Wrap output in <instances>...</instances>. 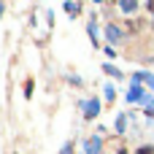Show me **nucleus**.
Segmentation results:
<instances>
[{
	"instance_id": "9d476101",
	"label": "nucleus",
	"mask_w": 154,
	"mask_h": 154,
	"mask_svg": "<svg viewBox=\"0 0 154 154\" xmlns=\"http://www.w3.org/2000/svg\"><path fill=\"white\" fill-rule=\"evenodd\" d=\"M60 154H73V143H65V146H62V152Z\"/></svg>"
},
{
	"instance_id": "0eeeda50",
	"label": "nucleus",
	"mask_w": 154,
	"mask_h": 154,
	"mask_svg": "<svg viewBox=\"0 0 154 154\" xmlns=\"http://www.w3.org/2000/svg\"><path fill=\"white\" fill-rule=\"evenodd\" d=\"M24 95H27V97L32 95V79H27V84H24Z\"/></svg>"
},
{
	"instance_id": "6e6552de",
	"label": "nucleus",
	"mask_w": 154,
	"mask_h": 154,
	"mask_svg": "<svg viewBox=\"0 0 154 154\" xmlns=\"http://www.w3.org/2000/svg\"><path fill=\"white\" fill-rule=\"evenodd\" d=\"M103 70H106V73H111V76H122V73H119V70H116V68H111V65H106V68H103Z\"/></svg>"
},
{
	"instance_id": "423d86ee",
	"label": "nucleus",
	"mask_w": 154,
	"mask_h": 154,
	"mask_svg": "<svg viewBox=\"0 0 154 154\" xmlns=\"http://www.w3.org/2000/svg\"><path fill=\"white\" fill-rule=\"evenodd\" d=\"M127 97H130V100H141V97H143V92H141V87H133Z\"/></svg>"
},
{
	"instance_id": "ddd939ff",
	"label": "nucleus",
	"mask_w": 154,
	"mask_h": 154,
	"mask_svg": "<svg viewBox=\"0 0 154 154\" xmlns=\"http://www.w3.org/2000/svg\"><path fill=\"white\" fill-rule=\"evenodd\" d=\"M0 16H3V3H0Z\"/></svg>"
},
{
	"instance_id": "20e7f679",
	"label": "nucleus",
	"mask_w": 154,
	"mask_h": 154,
	"mask_svg": "<svg viewBox=\"0 0 154 154\" xmlns=\"http://www.w3.org/2000/svg\"><path fill=\"white\" fill-rule=\"evenodd\" d=\"M87 154H100V138H92L87 143Z\"/></svg>"
},
{
	"instance_id": "9b49d317",
	"label": "nucleus",
	"mask_w": 154,
	"mask_h": 154,
	"mask_svg": "<svg viewBox=\"0 0 154 154\" xmlns=\"http://www.w3.org/2000/svg\"><path fill=\"white\" fill-rule=\"evenodd\" d=\"M138 154H154L152 146H143V149H138Z\"/></svg>"
},
{
	"instance_id": "1a4fd4ad",
	"label": "nucleus",
	"mask_w": 154,
	"mask_h": 154,
	"mask_svg": "<svg viewBox=\"0 0 154 154\" xmlns=\"http://www.w3.org/2000/svg\"><path fill=\"white\" fill-rule=\"evenodd\" d=\"M125 122H127V119H125V116H119V119H116V130H119V133H122V130H125Z\"/></svg>"
},
{
	"instance_id": "f03ea898",
	"label": "nucleus",
	"mask_w": 154,
	"mask_h": 154,
	"mask_svg": "<svg viewBox=\"0 0 154 154\" xmlns=\"http://www.w3.org/2000/svg\"><path fill=\"white\" fill-rule=\"evenodd\" d=\"M106 35H108V41H111V43H116V41L122 38V32H119V27H114V24H111V27L106 30Z\"/></svg>"
},
{
	"instance_id": "7ed1b4c3",
	"label": "nucleus",
	"mask_w": 154,
	"mask_h": 154,
	"mask_svg": "<svg viewBox=\"0 0 154 154\" xmlns=\"http://www.w3.org/2000/svg\"><path fill=\"white\" fill-rule=\"evenodd\" d=\"M119 5H122V11H125V14H130V11H135V8H138V0H119Z\"/></svg>"
},
{
	"instance_id": "f257e3e1",
	"label": "nucleus",
	"mask_w": 154,
	"mask_h": 154,
	"mask_svg": "<svg viewBox=\"0 0 154 154\" xmlns=\"http://www.w3.org/2000/svg\"><path fill=\"white\" fill-rule=\"evenodd\" d=\"M81 108H84V116L87 119H95L97 111H100V103L97 100H87V103H81Z\"/></svg>"
},
{
	"instance_id": "4468645a",
	"label": "nucleus",
	"mask_w": 154,
	"mask_h": 154,
	"mask_svg": "<svg viewBox=\"0 0 154 154\" xmlns=\"http://www.w3.org/2000/svg\"><path fill=\"white\" fill-rule=\"evenodd\" d=\"M95 3H100V0H95Z\"/></svg>"
},
{
	"instance_id": "f8f14e48",
	"label": "nucleus",
	"mask_w": 154,
	"mask_h": 154,
	"mask_svg": "<svg viewBox=\"0 0 154 154\" xmlns=\"http://www.w3.org/2000/svg\"><path fill=\"white\" fill-rule=\"evenodd\" d=\"M149 11H152V14H154V0H149Z\"/></svg>"
},
{
	"instance_id": "39448f33",
	"label": "nucleus",
	"mask_w": 154,
	"mask_h": 154,
	"mask_svg": "<svg viewBox=\"0 0 154 154\" xmlns=\"http://www.w3.org/2000/svg\"><path fill=\"white\" fill-rule=\"evenodd\" d=\"M65 11L73 14V16H79V14H81V5H79V3H65Z\"/></svg>"
}]
</instances>
